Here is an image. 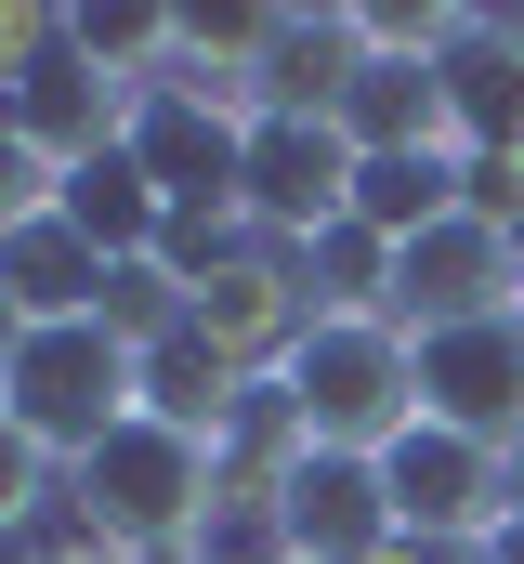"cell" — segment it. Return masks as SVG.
<instances>
[{
  "instance_id": "6da1fadb",
  "label": "cell",
  "mask_w": 524,
  "mask_h": 564,
  "mask_svg": "<svg viewBox=\"0 0 524 564\" xmlns=\"http://www.w3.org/2000/svg\"><path fill=\"white\" fill-rule=\"evenodd\" d=\"M66 499H79V552H184L197 525H210V499H223V433H184V421H144L131 408L79 473H66Z\"/></svg>"
},
{
  "instance_id": "7a4b0ae2",
  "label": "cell",
  "mask_w": 524,
  "mask_h": 564,
  "mask_svg": "<svg viewBox=\"0 0 524 564\" xmlns=\"http://www.w3.org/2000/svg\"><path fill=\"white\" fill-rule=\"evenodd\" d=\"M275 381H288V408H302L315 446L393 459V446L419 433V341H406L393 315H315L302 355H288Z\"/></svg>"
},
{
  "instance_id": "3957f363",
  "label": "cell",
  "mask_w": 524,
  "mask_h": 564,
  "mask_svg": "<svg viewBox=\"0 0 524 564\" xmlns=\"http://www.w3.org/2000/svg\"><path fill=\"white\" fill-rule=\"evenodd\" d=\"M131 408H144V355H131V341H106L92 315L26 328V341H13V368H0V421L26 433L53 473H79V459H92Z\"/></svg>"
},
{
  "instance_id": "277c9868",
  "label": "cell",
  "mask_w": 524,
  "mask_h": 564,
  "mask_svg": "<svg viewBox=\"0 0 524 564\" xmlns=\"http://www.w3.org/2000/svg\"><path fill=\"white\" fill-rule=\"evenodd\" d=\"M237 224L262 250H315L328 224H354V144H341V119H250V144H237Z\"/></svg>"
},
{
  "instance_id": "5b68a950",
  "label": "cell",
  "mask_w": 524,
  "mask_h": 564,
  "mask_svg": "<svg viewBox=\"0 0 524 564\" xmlns=\"http://www.w3.org/2000/svg\"><path fill=\"white\" fill-rule=\"evenodd\" d=\"M393 473V539H446V552H485L512 525V446H472V433L419 421L381 459Z\"/></svg>"
},
{
  "instance_id": "8992f818",
  "label": "cell",
  "mask_w": 524,
  "mask_h": 564,
  "mask_svg": "<svg viewBox=\"0 0 524 564\" xmlns=\"http://www.w3.org/2000/svg\"><path fill=\"white\" fill-rule=\"evenodd\" d=\"M184 328H197L210 355H237L250 381H275V368L302 355V328H315V302H302V263H288V250H262V237H237L210 276L184 289Z\"/></svg>"
},
{
  "instance_id": "52a82bcc",
  "label": "cell",
  "mask_w": 524,
  "mask_h": 564,
  "mask_svg": "<svg viewBox=\"0 0 524 564\" xmlns=\"http://www.w3.org/2000/svg\"><path fill=\"white\" fill-rule=\"evenodd\" d=\"M0 119H13V132H26L40 158H53V171H66V184H79L92 158H119V144H131L144 93H131V79H106V66H92L79 40H53V53H40V66H26L13 93H0Z\"/></svg>"
},
{
  "instance_id": "ba28073f",
  "label": "cell",
  "mask_w": 524,
  "mask_h": 564,
  "mask_svg": "<svg viewBox=\"0 0 524 564\" xmlns=\"http://www.w3.org/2000/svg\"><path fill=\"white\" fill-rule=\"evenodd\" d=\"M406 341H419V421L472 433V446H524V315L406 328Z\"/></svg>"
},
{
  "instance_id": "9c48e42d",
  "label": "cell",
  "mask_w": 524,
  "mask_h": 564,
  "mask_svg": "<svg viewBox=\"0 0 524 564\" xmlns=\"http://www.w3.org/2000/svg\"><path fill=\"white\" fill-rule=\"evenodd\" d=\"M485 315H524L512 237H499V224L446 210L433 237H406V250H393V328H485Z\"/></svg>"
},
{
  "instance_id": "30bf717a",
  "label": "cell",
  "mask_w": 524,
  "mask_h": 564,
  "mask_svg": "<svg viewBox=\"0 0 524 564\" xmlns=\"http://www.w3.org/2000/svg\"><path fill=\"white\" fill-rule=\"evenodd\" d=\"M275 512H288L302 564H368V552L393 539V473H381V459H354V446H315V459L275 486Z\"/></svg>"
},
{
  "instance_id": "8fae6325",
  "label": "cell",
  "mask_w": 524,
  "mask_h": 564,
  "mask_svg": "<svg viewBox=\"0 0 524 564\" xmlns=\"http://www.w3.org/2000/svg\"><path fill=\"white\" fill-rule=\"evenodd\" d=\"M433 66H446V144L459 158H524V26L512 13H472Z\"/></svg>"
},
{
  "instance_id": "7c38bea8",
  "label": "cell",
  "mask_w": 524,
  "mask_h": 564,
  "mask_svg": "<svg viewBox=\"0 0 524 564\" xmlns=\"http://www.w3.org/2000/svg\"><path fill=\"white\" fill-rule=\"evenodd\" d=\"M341 144H354V158H433V144H446V66L368 53L354 93H341ZM446 158H459V144H446Z\"/></svg>"
},
{
  "instance_id": "4fadbf2b",
  "label": "cell",
  "mask_w": 524,
  "mask_h": 564,
  "mask_svg": "<svg viewBox=\"0 0 524 564\" xmlns=\"http://www.w3.org/2000/svg\"><path fill=\"white\" fill-rule=\"evenodd\" d=\"M354 66H368L354 13H275V40H262V119H341Z\"/></svg>"
},
{
  "instance_id": "5bb4252c",
  "label": "cell",
  "mask_w": 524,
  "mask_h": 564,
  "mask_svg": "<svg viewBox=\"0 0 524 564\" xmlns=\"http://www.w3.org/2000/svg\"><path fill=\"white\" fill-rule=\"evenodd\" d=\"M0 289H13V315L26 328H53V315H92L106 302V250L53 210V224H26V237H0Z\"/></svg>"
},
{
  "instance_id": "9a60e30c",
  "label": "cell",
  "mask_w": 524,
  "mask_h": 564,
  "mask_svg": "<svg viewBox=\"0 0 524 564\" xmlns=\"http://www.w3.org/2000/svg\"><path fill=\"white\" fill-rule=\"evenodd\" d=\"M66 224H79L106 263H157V237H171V184L119 144V158H92V171L66 184Z\"/></svg>"
},
{
  "instance_id": "2e32d148",
  "label": "cell",
  "mask_w": 524,
  "mask_h": 564,
  "mask_svg": "<svg viewBox=\"0 0 524 564\" xmlns=\"http://www.w3.org/2000/svg\"><path fill=\"white\" fill-rule=\"evenodd\" d=\"M237 394H250V368H237V355H210L197 328H171V341L144 355V421H184V433H223V421H237Z\"/></svg>"
},
{
  "instance_id": "e0dca14e",
  "label": "cell",
  "mask_w": 524,
  "mask_h": 564,
  "mask_svg": "<svg viewBox=\"0 0 524 564\" xmlns=\"http://www.w3.org/2000/svg\"><path fill=\"white\" fill-rule=\"evenodd\" d=\"M446 210H459V158H446V144H433V158H354V224H368V237L406 250V237H433Z\"/></svg>"
},
{
  "instance_id": "ac0fdd59",
  "label": "cell",
  "mask_w": 524,
  "mask_h": 564,
  "mask_svg": "<svg viewBox=\"0 0 524 564\" xmlns=\"http://www.w3.org/2000/svg\"><path fill=\"white\" fill-rule=\"evenodd\" d=\"M288 263H302V302L315 315H393V237H368V224H328Z\"/></svg>"
},
{
  "instance_id": "d6986e66",
  "label": "cell",
  "mask_w": 524,
  "mask_h": 564,
  "mask_svg": "<svg viewBox=\"0 0 524 564\" xmlns=\"http://www.w3.org/2000/svg\"><path fill=\"white\" fill-rule=\"evenodd\" d=\"M66 40H79L106 79H131V93H157V79L184 66V13H66Z\"/></svg>"
},
{
  "instance_id": "ffe728a7",
  "label": "cell",
  "mask_w": 524,
  "mask_h": 564,
  "mask_svg": "<svg viewBox=\"0 0 524 564\" xmlns=\"http://www.w3.org/2000/svg\"><path fill=\"white\" fill-rule=\"evenodd\" d=\"M92 328H106V341H131V355H157V341L184 328V276H171V263H106Z\"/></svg>"
},
{
  "instance_id": "44dd1931",
  "label": "cell",
  "mask_w": 524,
  "mask_h": 564,
  "mask_svg": "<svg viewBox=\"0 0 524 564\" xmlns=\"http://www.w3.org/2000/svg\"><path fill=\"white\" fill-rule=\"evenodd\" d=\"M184 552H197V564H302V539H288V512H275L262 486H223L210 525H197Z\"/></svg>"
},
{
  "instance_id": "7402d4cb",
  "label": "cell",
  "mask_w": 524,
  "mask_h": 564,
  "mask_svg": "<svg viewBox=\"0 0 524 564\" xmlns=\"http://www.w3.org/2000/svg\"><path fill=\"white\" fill-rule=\"evenodd\" d=\"M53 210H66V171L0 119V237H26V224H53Z\"/></svg>"
},
{
  "instance_id": "603a6c76",
  "label": "cell",
  "mask_w": 524,
  "mask_h": 564,
  "mask_svg": "<svg viewBox=\"0 0 524 564\" xmlns=\"http://www.w3.org/2000/svg\"><path fill=\"white\" fill-rule=\"evenodd\" d=\"M53 486H66V473H53L26 433L0 421V539H13V525H40V512H53Z\"/></svg>"
},
{
  "instance_id": "cb8c5ba5",
  "label": "cell",
  "mask_w": 524,
  "mask_h": 564,
  "mask_svg": "<svg viewBox=\"0 0 524 564\" xmlns=\"http://www.w3.org/2000/svg\"><path fill=\"white\" fill-rule=\"evenodd\" d=\"M459 210L512 237V224H524V158H459Z\"/></svg>"
},
{
  "instance_id": "d4e9b609",
  "label": "cell",
  "mask_w": 524,
  "mask_h": 564,
  "mask_svg": "<svg viewBox=\"0 0 524 564\" xmlns=\"http://www.w3.org/2000/svg\"><path fill=\"white\" fill-rule=\"evenodd\" d=\"M53 40H66V13H26V0H0V93H13V79L53 53Z\"/></svg>"
},
{
  "instance_id": "484cf974",
  "label": "cell",
  "mask_w": 524,
  "mask_h": 564,
  "mask_svg": "<svg viewBox=\"0 0 524 564\" xmlns=\"http://www.w3.org/2000/svg\"><path fill=\"white\" fill-rule=\"evenodd\" d=\"M368 564H472V552H446V539H381Z\"/></svg>"
},
{
  "instance_id": "4316f807",
  "label": "cell",
  "mask_w": 524,
  "mask_h": 564,
  "mask_svg": "<svg viewBox=\"0 0 524 564\" xmlns=\"http://www.w3.org/2000/svg\"><path fill=\"white\" fill-rule=\"evenodd\" d=\"M472 564H524V525H499V539H485V552H472Z\"/></svg>"
},
{
  "instance_id": "83f0119b",
  "label": "cell",
  "mask_w": 524,
  "mask_h": 564,
  "mask_svg": "<svg viewBox=\"0 0 524 564\" xmlns=\"http://www.w3.org/2000/svg\"><path fill=\"white\" fill-rule=\"evenodd\" d=\"M13 341H26V315H13V289H0V368H13Z\"/></svg>"
},
{
  "instance_id": "f1b7e54d",
  "label": "cell",
  "mask_w": 524,
  "mask_h": 564,
  "mask_svg": "<svg viewBox=\"0 0 524 564\" xmlns=\"http://www.w3.org/2000/svg\"><path fill=\"white\" fill-rule=\"evenodd\" d=\"M512 525H524V446H512Z\"/></svg>"
},
{
  "instance_id": "f546056e",
  "label": "cell",
  "mask_w": 524,
  "mask_h": 564,
  "mask_svg": "<svg viewBox=\"0 0 524 564\" xmlns=\"http://www.w3.org/2000/svg\"><path fill=\"white\" fill-rule=\"evenodd\" d=\"M26 564H106V552H26Z\"/></svg>"
},
{
  "instance_id": "4dcf8cb0",
  "label": "cell",
  "mask_w": 524,
  "mask_h": 564,
  "mask_svg": "<svg viewBox=\"0 0 524 564\" xmlns=\"http://www.w3.org/2000/svg\"><path fill=\"white\" fill-rule=\"evenodd\" d=\"M131 564H197V552H131Z\"/></svg>"
},
{
  "instance_id": "1f68e13d",
  "label": "cell",
  "mask_w": 524,
  "mask_h": 564,
  "mask_svg": "<svg viewBox=\"0 0 524 564\" xmlns=\"http://www.w3.org/2000/svg\"><path fill=\"white\" fill-rule=\"evenodd\" d=\"M512 289H524V224H512Z\"/></svg>"
}]
</instances>
